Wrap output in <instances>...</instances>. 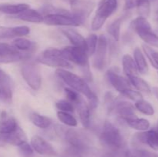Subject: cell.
I'll use <instances>...</instances> for the list:
<instances>
[{"label": "cell", "mask_w": 158, "mask_h": 157, "mask_svg": "<svg viewBox=\"0 0 158 157\" xmlns=\"http://www.w3.org/2000/svg\"><path fill=\"white\" fill-rule=\"evenodd\" d=\"M157 129L158 130V121H157Z\"/></svg>", "instance_id": "50"}, {"label": "cell", "mask_w": 158, "mask_h": 157, "mask_svg": "<svg viewBox=\"0 0 158 157\" xmlns=\"http://www.w3.org/2000/svg\"><path fill=\"white\" fill-rule=\"evenodd\" d=\"M56 74L62 81L68 85L70 89L85 95L89 101V107L92 109L97 108L98 98L90 89L86 80L65 69H57Z\"/></svg>", "instance_id": "1"}, {"label": "cell", "mask_w": 158, "mask_h": 157, "mask_svg": "<svg viewBox=\"0 0 158 157\" xmlns=\"http://www.w3.org/2000/svg\"><path fill=\"white\" fill-rule=\"evenodd\" d=\"M140 38L151 47L158 48V35L152 30H146L137 32Z\"/></svg>", "instance_id": "29"}, {"label": "cell", "mask_w": 158, "mask_h": 157, "mask_svg": "<svg viewBox=\"0 0 158 157\" xmlns=\"http://www.w3.org/2000/svg\"><path fill=\"white\" fill-rule=\"evenodd\" d=\"M14 37L12 27H1L0 26V39Z\"/></svg>", "instance_id": "43"}, {"label": "cell", "mask_w": 158, "mask_h": 157, "mask_svg": "<svg viewBox=\"0 0 158 157\" xmlns=\"http://www.w3.org/2000/svg\"><path fill=\"white\" fill-rule=\"evenodd\" d=\"M122 65H123V72L126 74L127 77L131 75H138V70L132 56L128 54L123 55L122 58Z\"/></svg>", "instance_id": "23"}, {"label": "cell", "mask_w": 158, "mask_h": 157, "mask_svg": "<svg viewBox=\"0 0 158 157\" xmlns=\"http://www.w3.org/2000/svg\"><path fill=\"white\" fill-rule=\"evenodd\" d=\"M43 22L49 26H79L82 24V22L73 15L63 14H49L44 15Z\"/></svg>", "instance_id": "8"}, {"label": "cell", "mask_w": 158, "mask_h": 157, "mask_svg": "<svg viewBox=\"0 0 158 157\" xmlns=\"http://www.w3.org/2000/svg\"><path fill=\"white\" fill-rule=\"evenodd\" d=\"M106 76L111 86L120 93L123 92L127 89L132 88L129 79L120 75L116 68H112V69H109L106 72Z\"/></svg>", "instance_id": "13"}, {"label": "cell", "mask_w": 158, "mask_h": 157, "mask_svg": "<svg viewBox=\"0 0 158 157\" xmlns=\"http://www.w3.org/2000/svg\"><path fill=\"white\" fill-rule=\"evenodd\" d=\"M157 22H158V17H157Z\"/></svg>", "instance_id": "52"}, {"label": "cell", "mask_w": 158, "mask_h": 157, "mask_svg": "<svg viewBox=\"0 0 158 157\" xmlns=\"http://www.w3.org/2000/svg\"><path fill=\"white\" fill-rule=\"evenodd\" d=\"M29 8H30L29 6L26 3H19V4L1 3L0 4V12L7 14V15H16Z\"/></svg>", "instance_id": "21"}, {"label": "cell", "mask_w": 158, "mask_h": 157, "mask_svg": "<svg viewBox=\"0 0 158 157\" xmlns=\"http://www.w3.org/2000/svg\"><path fill=\"white\" fill-rule=\"evenodd\" d=\"M56 107L61 112H73L74 111V108L72 103L64 99L59 100L58 102H56Z\"/></svg>", "instance_id": "38"}, {"label": "cell", "mask_w": 158, "mask_h": 157, "mask_svg": "<svg viewBox=\"0 0 158 157\" xmlns=\"http://www.w3.org/2000/svg\"><path fill=\"white\" fill-rule=\"evenodd\" d=\"M131 28L134 29L137 33L139 32H142V31L152 30L151 24L147 19V18L142 16H139L134 18L131 22Z\"/></svg>", "instance_id": "30"}, {"label": "cell", "mask_w": 158, "mask_h": 157, "mask_svg": "<svg viewBox=\"0 0 158 157\" xmlns=\"http://www.w3.org/2000/svg\"><path fill=\"white\" fill-rule=\"evenodd\" d=\"M134 59L135 62V64L137 66L138 72L140 74L145 75L149 71L148 62L144 56V54L143 53L141 49L140 48H135L134 51Z\"/></svg>", "instance_id": "20"}, {"label": "cell", "mask_w": 158, "mask_h": 157, "mask_svg": "<svg viewBox=\"0 0 158 157\" xmlns=\"http://www.w3.org/2000/svg\"><path fill=\"white\" fill-rule=\"evenodd\" d=\"M135 108L141 113L147 115H153L154 114V109L149 102L143 99L135 103Z\"/></svg>", "instance_id": "35"}, {"label": "cell", "mask_w": 158, "mask_h": 157, "mask_svg": "<svg viewBox=\"0 0 158 157\" xmlns=\"http://www.w3.org/2000/svg\"><path fill=\"white\" fill-rule=\"evenodd\" d=\"M21 74L23 79L31 89L35 91L40 89L42 76L38 66L33 63H26L22 66Z\"/></svg>", "instance_id": "6"}, {"label": "cell", "mask_w": 158, "mask_h": 157, "mask_svg": "<svg viewBox=\"0 0 158 157\" xmlns=\"http://www.w3.org/2000/svg\"><path fill=\"white\" fill-rule=\"evenodd\" d=\"M12 33H13L14 37H23L29 35L30 32V29L26 26H15V27H12Z\"/></svg>", "instance_id": "40"}, {"label": "cell", "mask_w": 158, "mask_h": 157, "mask_svg": "<svg viewBox=\"0 0 158 157\" xmlns=\"http://www.w3.org/2000/svg\"><path fill=\"white\" fill-rule=\"evenodd\" d=\"M12 46L18 49L19 51H34L36 48H35V43L33 42L30 41V40L27 39V38H23V37H19L17 38L12 42Z\"/></svg>", "instance_id": "27"}, {"label": "cell", "mask_w": 158, "mask_h": 157, "mask_svg": "<svg viewBox=\"0 0 158 157\" xmlns=\"http://www.w3.org/2000/svg\"><path fill=\"white\" fill-rule=\"evenodd\" d=\"M157 16H158V10L157 11Z\"/></svg>", "instance_id": "51"}, {"label": "cell", "mask_w": 158, "mask_h": 157, "mask_svg": "<svg viewBox=\"0 0 158 157\" xmlns=\"http://www.w3.org/2000/svg\"><path fill=\"white\" fill-rule=\"evenodd\" d=\"M15 18L22 20V21L28 22H43V15H42L41 12H38L35 9H30V8L15 15Z\"/></svg>", "instance_id": "19"}, {"label": "cell", "mask_w": 158, "mask_h": 157, "mask_svg": "<svg viewBox=\"0 0 158 157\" xmlns=\"http://www.w3.org/2000/svg\"><path fill=\"white\" fill-rule=\"evenodd\" d=\"M108 42L106 36L101 35L98 37L97 46L94 55L93 65L94 68L98 70H102L106 65V52H107Z\"/></svg>", "instance_id": "11"}, {"label": "cell", "mask_w": 158, "mask_h": 157, "mask_svg": "<svg viewBox=\"0 0 158 157\" xmlns=\"http://www.w3.org/2000/svg\"><path fill=\"white\" fill-rule=\"evenodd\" d=\"M134 142L138 144L146 145L154 150H158V130L150 129L136 133L134 135Z\"/></svg>", "instance_id": "14"}, {"label": "cell", "mask_w": 158, "mask_h": 157, "mask_svg": "<svg viewBox=\"0 0 158 157\" xmlns=\"http://www.w3.org/2000/svg\"><path fill=\"white\" fill-rule=\"evenodd\" d=\"M0 102L6 104H10L12 102V91L10 83L0 84Z\"/></svg>", "instance_id": "31"}, {"label": "cell", "mask_w": 158, "mask_h": 157, "mask_svg": "<svg viewBox=\"0 0 158 157\" xmlns=\"http://www.w3.org/2000/svg\"><path fill=\"white\" fill-rule=\"evenodd\" d=\"M57 117H58V119L66 126H70V127H75L77 126V119L69 112L59 111L57 112Z\"/></svg>", "instance_id": "36"}, {"label": "cell", "mask_w": 158, "mask_h": 157, "mask_svg": "<svg viewBox=\"0 0 158 157\" xmlns=\"http://www.w3.org/2000/svg\"><path fill=\"white\" fill-rule=\"evenodd\" d=\"M78 109L79 116L82 125L84 128L87 129L90 126V107L89 104L86 103L83 99H80V101L76 104Z\"/></svg>", "instance_id": "18"}, {"label": "cell", "mask_w": 158, "mask_h": 157, "mask_svg": "<svg viewBox=\"0 0 158 157\" xmlns=\"http://www.w3.org/2000/svg\"><path fill=\"white\" fill-rule=\"evenodd\" d=\"M142 48H143V52L153 67L158 69V52L146 44L142 45Z\"/></svg>", "instance_id": "33"}, {"label": "cell", "mask_w": 158, "mask_h": 157, "mask_svg": "<svg viewBox=\"0 0 158 157\" xmlns=\"http://www.w3.org/2000/svg\"><path fill=\"white\" fill-rule=\"evenodd\" d=\"M97 41H98V36L95 34H91L86 38V52L88 55H93L94 54L97 46Z\"/></svg>", "instance_id": "37"}, {"label": "cell", "mask_w": 158, "mask_h": 157, "mask_svg": "<svg viewBox=\"0 0 158 157\" xmlns=\"http://www.w3.org/2000/svg\"><path fill=\"white\" fill-rule=\"evenodd\" d=\"M6 136L8 144L13 145V146H19L22 143L27 142V138H26V134L24 133V132L20 128H18L12 133L6 135Z\"/></svg>", "instance_id": "26"}, {"label": "cell", "mask_w": 158, "mask_h": 157, "mask_svg": "<svg viewBox=\"0 0 158 157\" xmlns=\"http://www.w3.org/2000/svg\"><path fill=\"white\" fill-rule=\"evenodd\" d=\"M117 0H102L92 20L91 29L94 31L101 29L106 19L117 10Z\"/></svg>", "instance_id": "4"}, {"label": "cell", "mask_w": 158, "mask_h": 157, "mask_svg": "<svg viewBox=\"0 0 158 157\" xmlns=\"http://www.w3.org/2000/svg\"><path fill=\"white\" fill-rule=\"evenodd\" d=\"M127 78L129 79L131 86L136 88V89L140 92H143V93L149 95L152 92L149 84L144 79L139 77L138 75H131V76H128Z\"/></svg>", "instance_id": "25"}, {"label": "cell", "mask_w": 158, "mask_h": 157, "mask_svg": "<svg viewBox=\"0 0 158 157\" xmlns=\"http://www.w3.org/2000/svg\"><path fill=\"white\" fill-rule=\"evenodd\" d=\"M31 146L33 150L40 155H53L56 154L52 145L39 135H34L31 139Z\"/></svg>", "instance_id": "16"}, {"label": "cell", "mask_w": 158, "mask_h": 157, "mask_svg": "<svg viewBox=\"0 0 158 157\" xmlns=\"http://www.w3.org/2000/svg\"><path fill=\"white\" fill-rule=\"evenodd\" d=\"M63 35L69 39V41L72 43V45L76 47L81 48L86 51V38L77 32V30L73 29H64L62 30Z\"/></svg>", "instance_id": "17"}, {"label": "cell", "mask_w": 158, "mask_h": 157, "mask_svg": "<svg viewBox=\"0 0 158 157\" xmlns=\"http://www.w3.org/2000/svg\"><path fill=\"white\" fill-rule=\"evenodd\" d=\"M29 119L32 124L40 129H46L52 123V120L45 115H42L37 112H32L29 115Z\"/></svg>", "instance_id": "28"}, {"label": "cell", "mask_w": 158, "mask_h": 157, "mask_svg": "<svg viewBox=\"0 0 158 157\" xmlns=\"http://www.w3.org/2000/svg\"><path fill=\"white\" fill-rule=\"evenodd\" d=\"M7 143V140H6V135H2L0 134V147H3V146H6Z\"/></svg>", "instance_id": "46"}, {"label": "cell", "mask_w": 158, "mask_h": 157, "mask_svg": "<svg viewBox=\"0 0 158 157\" xmlns=\"http://www.w3.org/2000/svg\"><path fill=\"white\" fill-rule=\"evenodd\" d=\"M122 95H125V96L129 98L130 99L134 101L135 103L143 99V95H142V94L140 93L139 91L134 90V89H133L132 88L125 90L124 92H122Z\"/></svg>", "instance_id": "39"}, {"label": "cell", "mask_w": 158, "mask_h": 157, "mask_svg": "<svg viewBox=\"0 0 158 157\" xmlns=\"http://www.w3.org/2000/svg\"><path fill=\"white\" fill-rule=\"evenodd\" d=\"M36 62L50 67L58 69H71L72 65L63 57L61 49L56 48H48L39 55Z\"/></svg>", "instance_id": "3"}, {"label": "cell", "mask_w": 158, "mask_h": 157, "mask_svg": "<svg viewBox=\"0 0 158 157\" xmlns=\"http://www.w3.org/2000/svg\"><path fill=\"white\" fill-rule=\"evenodd\" d=\"M101 157H114V155L111 154H106V155H102Z\"/></svg>", "instance_id": "48"}, {"label": "cell", "mask_w": 158, "mask_h": 157, "mask_svg": "<svg viewBox=\"0 0 158 157\" xmlns=\"http://www.w3.org/2000/svg\"><path fill=\"white\" fill-rule=\"evenodd\" d=\"M135 6V2L134 0H126L125 2V9L129 10Z\"/></svg>", "instance_id": "45"}, {"label": "cell", "mask_w": 158, "mask_h": 157, "mask_svg": "<svg viewBox=\"0 0 158 157\" xmlns=\"http://www.w3.org/2000/svg\"><path fill=\"white\" fill-rule=\"evenodd\" d=\"M65 1H66V2H71L73 1V0H65Z\"/></svg>", "instance_id": "49"}, {"label": "cell", "mask_w": 158, "mask_h": 157, "mask_svg": "<svg viewBox=\"0 0 158 157\" xmlns=\"http://www.w3.org/2000/svg\"><path fill=\"white\" fill-rule=\"evenodd\" d=\"M135 6L140 16L148 18L151 13V2L150 0H136Z\"/></svg>", "instance_id": "34"}, {"label": "cell", "mask_w": 158, "mask_h": 157, "mask_svg": "<svg viewBox=\"0 0 158 157\" xmlns=\"http://www.w3.org/2000/svg\"><path fill=\"white\" fill-rule=\"evenodd\" d=\"M100 143L113 151H117L123 146V138L120 130L110 122L106 121L100 134Z\"/></svg>", "instance_id": "2"}, {"label": "cell", "mask_w": 158, "mask_h": 157, "mask_svg": "<svg viewBox=\"0 0 158 157\" xmlns=\"http://www.w3.org/2000/svg\"><path fill=\"white\" fill-rule=\"evenodd\" d=\"M64 136L69 146H91V139L82 129H69L66 131Z\"/></svg>", "instance_id": "10"}, {"label": "cell", "mask_w": 158, "mask_h": 157, "mask_svg": "<svg viewBox=\"0 0 158 157\" xmlns=\"http://www.w3.org/2000/svg\"><path fill=\"white\" fill-rule=\"evenodd\" d=\"M61 50L63 57L65 59L67 60L68 62H72L77 66H80L83 69V71L86 73V76H87L88 75L89 76H90L89 55L86 50L81 49V48L76 47V46H68Z\"/></svg>", "instance_id": "5"}, {"label": "cell", "mask_w": 158, "mask_h": 157, "mask_svg": "<svg viewBox=\"0 0 158 157\" xmlns=\"http://www.w3.org/2000/svg\"><path fill=\"white\" fill-rule=\"evenodd\" d=\"M17 122L13 117H3L0 121V134L8 135L15 132L18 129Z\"/></svg>", "instance_id": "22"}, {"label": "cell", "mask_w": 158, "mask_h": 157, "mask_svg": "<svg viewBox=\"0 0 158 157\" xmlns=\"http://www.w3.org/2000/svg\"><path fill=\"white\" fill-rule=\"evenodd\" d=\"M152 92H154V94L155 95V96L157 97V99H158V86H155V87L153 88Z\"/></svg>", "instance_id": "47"}, {"label": "cell", "mask_w": 158, "mask_h": 157, "mask_svg": "<svg viewBox=\"0 0 158 157\" xmlns=\"http://www.w3.org/2000/svg\"><path fill=\"white\" fill-rule=\"evenodd\" d=\"M122 18H119L111 22L106 28L107 32L114 38V40L118 42L120 37V28H121Z\"/></svg>", "instance_id": "32"}, {"label": "cell", "mask_w": 158, "mask_h": 157, "mask_svg": "<svg viewBox=\"0 0 158 157\" xmlns=\"http://www.w3.org/2000/svg\"><path fill=\"white\" fill-rule=\"evenodd\" d=\"M65 93H66V95L67 97L69 102H70L71 103H75V104H77L80 101V99H81V97L80 96L78 92H76L73 89H70V88H66L65 89Z\"/></svg>", "instance_id": "41"}, {"label": "cell", "mask_w": 158, "mask_h": 157, "mask_svg": "<svg viewBox=\"0 0 158 157\" xmlns=\"http://www.w3.org/2000/svg\"><path fill=\"white\" fill-rule=\"evenodd\" d=\"M124 122L132 129L141 131V132L142 131L148 130L150 126H151V123L148 119L143 118H138L137 116L127 119L124 120Z\"/></svg>", "instance_id": "24"}, {"label": "cell", "mask_w": 158, "mask_h": 157, "mask_svg": "<svg viewBox=\"0 0 158 157\" xmlns=\"http://www.w3.org/2000/svg\"><path fill=\"white\" fill-rule=\"evenodd\" d=\"M98 149L92 146H69L62 153V157H101Z\"/></svg>", "instance_id": "12"}, {"label": "cell", "mask_w": 158, "mask_h": 157, "mask_svg": "<svg viewBox=\"0 0 158 157\" xmlns=\"http://www.w3.org/2000/svg\"><path fill=\"white\" fill-rule=\"evenodd\" d=\"M18 147L19 149V151L21 152V153L23 155H25V156H31L34 152L32 146L29 145L27 142H25V143H22Z\"/></svg>", "instance_id": "42"}, {"label": "cell", "mask_w": 158, "mask_h": 157, "mask_svg": "<svg viewBox=\"0 0 158 157\" xmlns=\"http://www.w3.org/2000/svg\"><path fill=\"white\" fill-rule=\"evenodd\" d=\"M110 109L114 111L123 121L127 119L137 116L134 111V106L129 102L118 101L116 102V103L114 102Z\"/></svg>", "instance_id": "15"}, {"label": "cell", "mask_w": 158, "mask_h": 157, "mask_svg": "<svg viewBox=\"0 0 158 157\" xmlns=\"http://www.w3.org/2000/svg\"><path fill=\"white\" fill-rule=\"evenodd\" d=\"M71 13L82 23L87 18L95 8V3L89 0H73L70 2Z\"/></svg>", "instance_id": "7"}, {"label": "cell", "mask_w": 158, "mask_h": 157, "mask_svg": "<svg viewBox=\"0 0 158 157\" xmlns=\"http://www.w3.org/2000/svg\"><path fill=\"white\" fill-rule=\"evenodd\" d=\"M4 83H10V78L0 69V84Z\"/></svg>", "instance_id": "44"}, {"label": "cell", "mask_w": 158, "mask_h": 157, "mask_svg": "<svg viewBox=\"0 0 158 157\" xmlns=\"http://www.w3.org/2000/svg\"><path fill=\"white\" fill-rule=\"evenodd\" d=\"M27 57L26 54H23L13 46L7 43H0V63L8 64L21 61Z\"/></svg>", "instance_id": "9"}]
</instances>
